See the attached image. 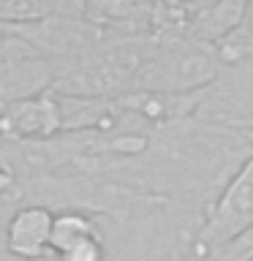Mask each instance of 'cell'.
Wrapping results in <instances>:
<instances>
[{
  "mask_svg": "<svg viewBox=\"0 0 253 261\" xmlns=\"http://www.w3.org/2000/svg\"><path fill=\"white\" fill-rule=\"evenodd\" d=\"M248 228H253V155L240 163L218 196H212L191 237L185 261H210Z\"/></svg>",
  "mask_w": 253,
  "mask_h": 261,
  "instance_id": "obj_2",
  "label": "cell"
},
{
  "mask_svg": "<svg viewBox=\"0 0 253 261\" xmlns=\"http://www.w3.org/2000/svg\"><path fill=\"white\" fill-rule=\"evenodd\" d=\"M210 261H253V228L240 234L232 245H226L220 253H215Z\"/></svg>",
  "mask_w": 253,
  "mask_h": 261,
  "instance_id": "obj_7",
  "label": "cell"
},
{
  "mask_svg": "<svg viewBox=\"0 0 253 261\" xmlns=\"http://www.w3.org/2000/svg\"><path fill=\"white\" fill-rule=\"evenodd\" d=\"M55 261H106V240L98 237V240L82 242V245H77V248L55 256Z\"/></svg>",
  "mask_w": 253,
  "mask_h": 261,
  "instance_id": "obj_6",
  "label": "cell"
},
{
  "mask_svg": "<svg viewBox=\"0 0 253 261\" xmlns=\"http://www.w3.org/2000/svg\"><path fill=\"white\" fill-rule=\"evenodd\" d=\"M104 237L101 226H98V218L87 215V212H79V210H63V212H55V223H52V256H60V253L77 248L82 242H90V240H98Z\"/></svg>",
  "mask_w": 253,
  "mask_h": 261,
  "instance_id": "obj_5",
  "label": "cell"
},
{
  "mask_svg": "<svg viewBox=\"0 0 253 261\" xmlns=\"http://www.w3.org/2000/svg\"><path fill=\"white\" fill-rule=\"evenodd\" d=\"M60 134L63 117L55 90L0 106V139L3 142H46Z\"/></svg>",
  "mask_w": 253,
  "mask_h": 261,
  "instance_id": "obj_3",
  "label": "cell"
},
{
  "mask_svg": "<svg viewBox=\"0 0 253 261\" xmlns=\"http://www.w3.org/2000/svg\"><path fill=\"white\" fill-rule=\"evenodd\" d=\"M220 71H223V63L218 57L215 44L188 36H158L155 52L136 90L166 95L201 93L220 76Z\"/></svg>",
  "mask_w": 253,
  "mask_h": 261,
  "instance_id": "obj_1",
  "label": "cell"
},
{
  "mask_svg": "<svg viewBox=\"0 0 253 261\" xmlns=\"http://www.w3.org/2000/svg\"><path fill=\"white\" fill-rule=\"evenodd\" d=\"M52 223L55 212L44 204L24 201L11 210L3 226V248L19 261H41L52 256Z\"/></svg>",
  "mask_w": 253,
  "mask_h": 261,
  "instance_id": "obj_4",
  "label": "cell"
}]
</instances>
